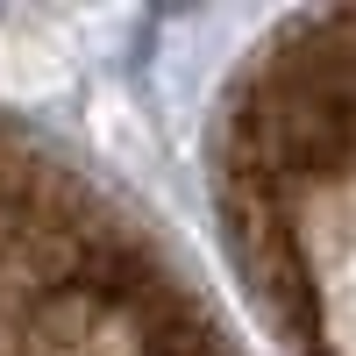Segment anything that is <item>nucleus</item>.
Returning <instances> with one entry per match:
<instances>
[{
    "mask_svg": "<svg viewBox=\"0 0 356 356\" xmlns=\"http://www.w3.org/2000/svg\"><path fill=\"white\" fill-rule=\"evenodd\" d=\"M136 356H221L214 328L193 314V300L178 292V278L136 314Z\"/></svg>",
    "mask_w": 356,
    "mask_h": 356,
    "instance_id": "nucleus-1",
    "label": "nucleus"
},
{
    "mask_svg": "<svg viewBox=\"0 0 356 356\" xmlns=\"http://www.w3.org/2000/svg\"><path fill=\"white\" fill-rule=\"evenodd\" d=\"M0 356H57V342L36 321H15V328H0Z\"/></svg>",
    "mask_w": 356,
    "mask_h": 356,
    "instance_id": "nucleus-2",
    "label": "nucleus"
}]
</instances>
